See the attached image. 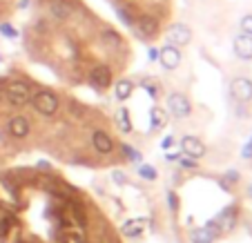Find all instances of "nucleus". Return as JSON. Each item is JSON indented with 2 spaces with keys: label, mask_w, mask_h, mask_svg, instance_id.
I'll list each match as a JSON object with an SVG mask.
<instances>
[{
  "label": "nucleus",
  "mask_w": 252,
  "mask_h": 243,
  "mask_svg": "<svg viewBox=\"0 0 252 243\" xmlns=\"http://www.w3.org/2000/svg\"><path fill=\"white\" fill-rule=\"evenodd\" d=\"M32 105H33V110L38 112V114L54 116L58 112V107H61V100H58V96L54 94V91L40 90V91H36V94L32 96Z\"/></svg>",
  "instance_id": "1"
},
{
  "label": "nucleus",
  "mask_w": 252,
  "mask_h": 243,
  "mask_svg": "<svg viewBox=\"0 0 252 243\" xmlns=\"http://www.w3.org/2000/svg\"><path fill=\"white\" fill-rule=\"evenodd\" d=\"M5 96H7V100H9L11 105L23 107L32 100V90H29V85L23 83V81H11L5 90Z\"/></svg>",
  "instance_id": "2"
},
{
  "label": "nucleus",
  "mask_w": 252,
  "mask_h": 243,
  "mask_svg": "<svg viewBox=\"0 0 252 243\" xmlns=\"http://www.w3.org/2000/svg\"><path fill=\"white\" fill-rule=\"evenodd\" d=\"M167 107H170V114L174 116V119H188L192 112L190 100H188V96L181 94V91H174V94L167 96Z\"/></svg>",
  "instance_id": "3"
},
{
  "label": "nucleus",
  "mask_w": 252,
  "mask_h": 243,
  "mask_svg": "<svg viewBox=\"0 0 252 243\" xmlns=\"http://www.w3.org/2000/svg\"><path fill=\"white\" fill-rule=\"evenodd\" d=\"M230 91H232V98H237L239 103H250L252 100V81L250 78H234L232 85H230Z\"/></svg>",
  "instance_id": "4"
},
{
  "label": "nucleus",
  "mask_w": 252,
  "mask_h": 243,
  "mask_svg": "<svg viewBox=\"0 0 252 243\" xmlns=\"http://www.w3.org/2000/svg\"><path fill=\"white\" fill-rule=\"evenodd\" d=\"M90 83L96 90H107L112 85V69L107 65H96L90 72Z\"/></svg>",
  "instance_id": "5"
},
{
  "label": "nucleus",
  "mask_w": 252,
  "mask_h": 243,
  "mask_svg": "<svg viewBox=\"0 0 252 243\" xmlns=\"http://www.w3.org/2000/svg\"><path fill=\"white\" fill-rule=\"evenodd\" d=\"M192 40V31L186 25H172L170 33H167V43H172L174 47H183Z\"/></svg>",
  "instance_id": "6"
},
{
  "label": "nucleus",
  "mask_w": 252,
  "mask_h": 243,
  "mask_svg": "<svg viewBox=\"0 0 252 243\" xmlns=\"http://www.w3.org/2000/svg\"><path fill=\"white\" fill-rule=\"evenodd\" d=\"M92 145H94V150L98 154L114 152V141H112V136L107 132H103V129H96V132L92 134Z\"/></svg>",
  "instance_id": "7"
},
{
  "label": "nucleus",
  "mask_w": 252,
  "mask_h": 243,
  "mask_svg": "<svg viewBox=\"0 0 252 243\" xmlns=\"http://www.w3.org/2000/svg\"><path fill=\"white\" fill-rule=\"evenodd\" d=\"M181 150H183V154L190 158H201L205 154V145L201 143V138H196V136H183Z\"/></svg>",
  "instance_id": "8"
},
{
  "label": "nucleus",
  "mask_w": 252,
  "mask_h": 243,
  "mask_svg": "<svg viewBox=\"0 0 252 243\" xmlns=\"http://www.w3.org/2000/svg\"><path fill=\"white\" fill-rule=\"evenodd\" d=\"M158 61H161V65L165 67V69H176V67L181 65V54H179V49H176L174 45H165V47L158 52Z\"/></svg>",
  "instance_id": "9"
},
{
  "label": "nucleus",
  "mask_w": 252,
  "mask_h": 243,
  "mask_svg": "<svg viewBox=\"0 0 252 243\" xmlns=\"http://www.w3.org/2000/svg\"><path fill=\"white\" fill-rule=\"evenodd\" d=\"M221 234V230H219V225L214 223V221H210L205 228H199V230H194L192 232V243H212L214 239Z\"/></svg>",
  "instance_id": "10"
},
{
  "label": "nucleus",
  "mask_w": 252,
  "mask_h": 243,
  "mask_svg": "<svg viewBox=\"0 0 252 243\" xmlns=\"http://www.w3.org/2000/svg\"><path fill=\"white\" fill-rule=\"evenodd\" d=\"M232 49L241 61H250L252 58V36H246V33L237 36V38L232 40Z\"/></svg>",
  "instance_id": "11"
},
{
  "label": "nucleus",
  "mask_w": 252,
  "mask_h": 243,
  "mask_svg": "<svg viewBox=\"0 0 252 243\" xmlns=\"http://www.w3.org/2000/svg\"><path fill=\"white\" fill-rule=\"evenodd\" d=\"M136 27H138V33H141V36H145V38H154V36L158 33V20L145 14L136 20Z\"/></svg>",
  "instance_id": "12"
},
{
  "label": "nucleus",
  "mask_w": 252,
  "mask_h": 243,
  "mask_svg": "<svg viewBox=\"0 0 252 243\" xmlns=\"http://www.w3.org/2000/svg\"><path fill=\"white\" fill-rule=\"evenodd\" d=\"M214 223L219 225L221 232H230V230L234 228V223H237V205H230V208H225V210L221 212L219 219L214 221Z\"/></svg>",
  "instance_id": "13"
},
{
  "label": "nucleus",
  "mask_w": 252,
  "mask_h": 243,
  "mask_svg": "<svg viewBox=\"0 0 252 243\" xmlns=\"http://www.w3.org/2000/svg\"><path fill=\"white\" fill-rule=\"evenodd\" d=\"M7 129H9V134L14 138H25L29 136V121L25 119V116H14V119L9 121V125H7Z\"/></svg>",
  "instance_id": "14"
},
{
  "label": "nucleus",
  "mask_w": 252,
  "mask_h": 243,
  "mask_svg": "<svg viewBox=\"0 0 252 243\" xmlns=\"http://www.w3.org/2000/svg\"><path fill=\"white\" fill-rule=\"evenodd\" d=\"M134 91V85L132 81H127V78H123V81H116V87H114V96L119 100H127L129 96H132Z\"/></svg>",
  "instance_id": "15"
},
{
  "label": "nucleus",
  "mask_w": 252,
  "mask_h": 243,
  "mask_svg": "<svg viewBox=\"0 0 252 243\" xmlns=\"http://www.w3.org/2000/svg\"><path fill=\"white\" fill-rule=\"evenodd\" d=\"M52 14L56 16L58 20H65L71 16V5L69 2H65V0H54V5H52Z\"/></svg>",
  "instance_id": "16"
},
{
  "label": "nucleus",
  "mask_w": 252,
  "mask_h": 243,
  "mask_svg": "<svg viewBox=\"0 0 252 243\" xmlns=\"http://www.w3.org/2000/svg\"><path fill=\"white\" fill-rule=\"evenodd\" d=\"M145 225H148V221L145 219L127 221V223L123 225V234H127V237H136V234H141L143 230H145Z\"/></svg>",
  "instance_id": "17"
},
{
  "label": "nucleus",
  "mask_w": 252,
  "mask_h": 243,
  "mask_svg": "<svg viewBox=\"0 0 252 243\" xmlns=\"http://www.w3.org/2000/svg\"><path fill=\"white\" fill-rule=\"evenodd\" d=\"M150 121H152V127H154V129H161L163 125H165L167 116H165V112H163L161 107H154L152 114H150Z\"/></svg>",
  "instance_id": "18"
},
{
  "label": "nucleus",
  "mask_w": 252,
  "mask_h": 243,
  "mask_svg": "<svg viewBox=\"0 0 252 243\" xmlns=\"http://www.w3.org/2000/svg\"><path fill=\"white\" fill-rule=\"evenodd\" d=\"M116 123H119L121 132H129V129H132V123H129V112L125 110V107L116 112Z\"/></svg>",
  "instance_id": "19"
},
{
  "label": "nucleus",
  "mask_w": 252,
  "mask_h": 243,
  "mask_svg": "<svg viewBox=\"0 0 252 243\" xmlns=\"http://www.w3.org/2000/svg\"><path fill=\"white\" fill-rule=\"evenodd\" d=\"M138 174H141L143 179H148V181H154V179H157V170L150 165H141L138 167Z\"/></svg>",
  "instance_id": "20"
},
{
  "label": "nucleus",
  "mask_w": 252,
  "mask_h": 243,
  "mask_svg": "<svg viewBox=\"0 0 252 243\" xmlns=\"http://www.w3.org/2000/svg\"><path fill=\"white\" fill-rule=\"evenodd\" d=\"M241 33L252 36V14H248V16H243L241 18Z\"/></svg>",
  "instance_id": "21"
},
{
  "label": "nucleus",
  "mask_w": 252,
  "mask_h": 243,
  "mask_svg": "<svg viewBox=\"0 0 252 243\" xmlns=\"http://www.w3.org/2000/svg\"><path fill=\"white\" fill-rule=\"evenodd\" d=\"M0 31L5 33L7 38H16V36H18V31H16V29H11V25H0Z\"/></svg>",
  "instance_id": "22"
},
{
  "label": "nucleus",
  "mask_w": 252,
  "mask_h": 243,
  "mask_svg": "<svg viewBox=\"0 0 252 243\" xmlns=\"http://www.w3.org/2000/svg\"><path fill=\"white\" fill-rule=\"evenodd\" d=\"M123 152L125 154H127V158H132V161H141V154H138L136 152V150H132V148H129V145H123Z\"/></svg>",
  "instance_id": "23"
},
{
  "label": "nucleus",
  "mask_w": 252,
  "mask_h": 243,
  "mask_svg": "<svg viewBox=\"0 0 252 243\" xmlns=\"http://www.w3.org/2000/svg\"><path fill=\"white\" fill-rule=\"evenodd\" d=\"M181 165H183V167H188V170H194V167H196V158L183 156V158H181Z\"/></svg>",
  "instance_id": "24"
},
{
  "label": "nucleus",
  "mask_w": 252,
  "mask_h": 243,
  "mask_svg": "<svg viewBox=\"0 0 252 243\" xmlns=\"http://www.w3.org/2000/svg\"><path fill=\"white\" fill-rule=\"evenodd\" d=\"M105 38L112 40L114 45H119V43H121V36H119V33H114V31H105Z\"/></svg>",
  "instance_id": "25"
},
{
  "label": "nucleus",
  "mask_w": 252,
  "mask_h": 243,
  "mask_svg": "<svg viewBox=\"0 0 252 243\" xmlns=\"http://www.w3.org/2000/svg\"><path fill=\"white\" fill-rule=\"evenodd\" d=\"M167 201H170L172 210H176V208H179V201H176V194H174V192H170V196H167Z\"/></svg>",
  "instance_id": "26"
},
{
  "label": "nucleus",
  "mask_w": 252,
  "mask_h": 243,
  "mask_svg": "<svg viewBox=\"0 0 252 243\" xmlns=\"http://www.w3.org/2000/svg\"><path fill=\"white\" fill-rule=\"evenodd\" d=\"M172 143H174V138H172V136H165V138H163V150H170Z\"/></svg>",
  "instance_id": "27"
},
{
  "label": "nucleus",
  "mask_w": 252,
  "mask_h": 243,
  "mask_svg": "<svg viewBox=\"0 0 252 243\" xmlns=\"http://www.w3.org/2000/svg\"><path fill=\"white\" fill-rule=\"evenodd\" d=\"M67 243H85V241L78 239V234H69V237H67Z\"/></svg>",
  "instance_id": "28"
},
{
  "label": "nucleus",
  "mask_w": 252,
  "mask_h": 243,
  "mask_svg": "<svg viewBox=\"0 0 252 243\" xmlns=\"http://www.w3.org/2000/svg\"><path fill=\"white\" fill-rule=\"evenodd\" d=\"M148 56H150V61H157V58H158V52H157V49H150V52H148Z\"/></svg>",
  "instance_id": "29"
},
{
  "label": "nucleus",
  "mask_w": 252,
  "mask_h": 243,
  "mask_svg": "<svg viewBox=\"0 0 252 243\" xmlns=\"http://www.w3.org/2000/svg\"><path fill=\"white\" fill-rule=\"evenodd\" d=\"M114 181H119V183H125V177L121 174V172H114Z\"/></svg>",
  "instance_id": "30"
},
{
  "label": "nucleus",
  "mask_w": 252,
  "mask_h": 243,
  "mask_svg": "<svg viewBox=\"0 0 252 243\" xmlns=\"http://www.w3.org/2000/svg\"><path fill=\"white\" fill-rule=\"evenodd\" d=\"M243 156H252V141H250V143H248V148L243 150Z\"/></svg>",
  "instance_id": "31"
},
{
  "label": "nucleus",
  "mask_w": 252,
  "mask_h": 243,
  "mask_svg": "<svg viewBox=\"0 0 252 243\" xmlns=\"http://www.w3.org/2000/svg\"><path fill=\"white\" fill-rule=\"evenodd\" d=\"M5 98V91H2V87H0V100Z\"/></svg>",
  "instance_id": "32"
}]
</instances>
